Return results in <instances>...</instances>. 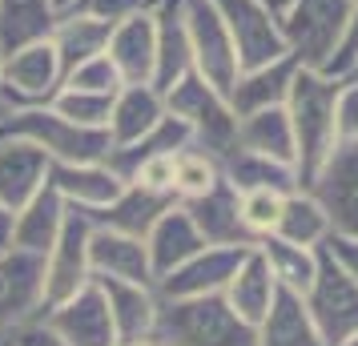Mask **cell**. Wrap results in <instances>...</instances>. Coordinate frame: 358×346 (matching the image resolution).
Masks as SVG:
<instances>
[{"label": "cell", "mask_w": 358, "mask_h": 346, "mask_svg": "<svg viewBox=\"0 0 358 346\" xmlns=\"http://www.w3.org/2000/svg\"><path fill=\"white\" fill-rule=\"evenodd\" d=\"M338 346H358V330L350 334V338H346V343H338Z\"/></svg>", "instance_id": "47"}, {"label": "cell", "mask_w": 358, "mask_h": 346, "mask_svg": "<svg viewBox=\"0 0 358 346\" xmlns=\"http://www.w3.org/2000/svg\"><path fill=\"white\" fill-rule=\"evenodd\" d=\"M153 343H162V346H258V326L245 322L222 294L162 298Z\"/></svg>", "instance_id": "2"}, {"label": "cell", "mask_w": 358, "mask_h": 346, "mask_svg": "<svg viewBox=\"0 0 358 346\" xmlns=\"http://www.w3.org/2000/svg\"><path fill=\"white\" fill-rule=\"evenodd\" d=\"M258 346H326L302 294H290L278 286L270 310L258 322Z\"/></svg>", "instance_id": "28"}, {"label": "cell", "mask_w": 358, "mask_h": 346, "mask_svg": "<svg viewBox=\"0 0 358 346\" xmlns=\"http://www.w3.org/2000/svg\"><path fill=\"white\" fill-rule=\"evenodd\" d=\"M294 73H298V61L290 52L278 57V61H266V65H254V69H242L238 81L229 89L226 97L234 105V113H254V109H270V105H286L290 97V85H294Z\"/></svg>", "instance_id": "23"}, {"label": "cell", "mask_w": 358, "mask_h": 346, "mask_svg": "<svg viewBox=\"0 0 358 346\" xmlns=\"http://www.w3.org/2000/svg\"><path fill=\"white\" fill-rule=\"evenodd\" d=\"M101 294L109 302V318L117 330V346L133 343H153L157 330V314H162V294L157 286H141V282H117V278H93Z\"/></svg>", "instance_id": "15"}, {"label": "cell", "mask_w": 358, "mask_h": 346, "mask_svg": "<svg viewBox=\"0 0 358 346\" xmlns=\"http://www.w3.org/2000/svg\"><path fill=\"white\" fill-rule=\"evenodd\" d=\"M342 77L318 73V69H302L294 73L290 97H286V113H290L294 129V169L298 182L306 189L314 173L326 165V157L338 149V97H342Z\"/></svg>", "instance_id": "1"}, {"label": "cell", "mask_w": 358, "mask_h": 346, "mask_svg": "<svg viewBox=\"0 0 358 346\" xmlns=\"http://www.w3.org/2000/svg\"><path fill=\"white\" fill-rule=\"evenodd\" d=\"M13 334V346H69L57 330L49 326V318L45 314H36L29 322H20V326H4Z\"/></svg>", "instance_id": "42"}, {"label": "cell", "mask_w": 358, "mask_h": 346, "mask_svg": "<svg viewBox=\"0 0 358 346\" xmlns=\"http://www.w3.org/2000/svg\"><path fill=\"white\" fill-rule=\"evenodd\" d=\"M222 182V161L197 145H185L173 153V198L189 201L197 194H206L210 185Z\"/></svg>", "instance_id": "35"}, {"label": "cell", "mask_w": 358, "mask_h": 346, "mask_svg": "<svg viewBox=\"0 0 358 346\" xmlns=\"http://www.w3.org/2000/svg\"><path fill=\"white\" fill-rule=\"evenodd\" d=\"M274 294H278V282H274V274H270L266 254H262L258 246H250V250H245V258L238 262V270H234V278L226 282L222 298L242 314L245 322H254V326H258L262 318H266V310H270Z\"/></svg>", "instance_id": "26"}, {"label": "cell", "mask_w": 358, "mask_h": 346, "mask_svg": "<svg viewBox=\"0 0 358 346\" xmlns=\"http://www.w3.org/2000/svg\"><path fill=\"white\" fill-rule=\"evenodd\" d=\"M302 302H306V310L326 346L346 343L358 330V282L326 250H318V270H314V282L302 294Z\"/></svg>", "instance_id": "6"}, {"label": "cell", "mask_w": 358, "mask_h": 346, "mask_svg": "<svg viewBox=\"0 0 358 346\" xmlns=\"http://www.w3.org/2000/svg\"><path fill=\"white\" fill-rule=\"evenodd\" d=\"M274 238H286V242L306 246V250H322V242L330 238V217H326L322 201L314 198L310 189L286 194V206H282Z\"/></svg>", "instance_id": "33"}, {"label": "cell", "mask_w": 358, "mask_h": 346, "mask_svg": "<svg viewBox=\"0 0 358 346\" xmlns=\"http://www.w3.org/2000/svg\"><path fill=\"white\" fill-rule=\"evenodd\" d=\"M49 185L77 210H101L121 194V178L105 161H52Z\"/></svg>", "instance_id": "21"}, {"label": "cell", "mask_w": 358, "mask_h": 346, "mask_svg": "<svg viewBox=\"0 0 358 346\" xmlns=\"http://www.w3.org/2000/svg\"><path fill=\"white\" fill-rule=\"evenodd\" d=\"M45 314V258L20 246L0 250V330Z\"/></svg>", "instance_id": "12"}, {"label": "cell", "mask_w": 358, "mask_h": 346, "mask_svg": "<svg viewBox=\"0 0 358 346\" xmlns=\"http://www.w3.org/2000/svg\"><path fill=\"white\" fill-rule=\"evenodd\" d=\"M45 318H49V326L57 330L69 346H117L109 302H105L97 282H89V286H81L73 298L49 306Z\"/></svg>", "instance_id": "14"}, {"label": "cell", "mask_w": 358, "mask_h": 346, "mask_svg": "<svg viewBox=\"0 0 358 346\" xmlns=\"http://www.w3.org/2000/svg\"><path fill=\"white\" fill-rule=\"evenodd\" d=\"M338 137H342V141H358V81L342 85V97H338Z\"/></svg>", "instance_id": "43"}, {"label": "cell", "mask_w": 358, "mask_h": 346, "mask_svg": "<svg viewBox=\"0 0 358 346\" xmlns=\"http://www.w3.org/2000/svg\"><path fill=\"white\" fill-rule=\"evenodd\" d=\"M222 178L238 194H245V189H278V194L302 189L298 169L290 161H274V157H262V153H250V149H234V153L222 157Z\"/></svg>", "instance_id": "30"}, {"label": "cell", "mask_w": 358, "mask_h": 346, "mask_svg": "<svg viewBox=\"0 0 358 346\" xmlns=\"http://www.w3.org/2000/svg\"><path fill=\"white\" fill-rule=\"evenodd\" d=\"M181 17H185V33H189V49H194V69L213 89L229 93L242 73V61H238L226 20L217 17L210 0H181Z\"/></svg>", "instance_id": "8"}, {"label": "cell", "mask_w": 358, "mask_h": 346, "mask_svg": "<svg viewBox=\"0 0 358 346\" xmlns=\"http://www.w3.org/2000/svg\"><path fill=\"white\" fill-rule=\"evenodd\" d=\"M133 185H145V189H157V194H173V153H157L133 169Z\"/></svg>", "instance_id": "40"}, {"label": "cell", "mask_w": 358, "mask_h": 346, "mask_svg": "<svg viewBox=\"0 0 358 346\" xmlns=\"http://www.w3.org/2000/svg\"><path fill=\"white\" fill-rule=\"evenodd\" d=\"M65 217H69V201L61 198L52 185H45L29 206L17 210V222H13V246L45 258V254L52 250V242H57L61 226H65Z\"/></svg>", "instance_id": "27"}, {"label": "cell", "mask_w": 358, "mask_h": 346, "mask_svg": "<svg viewBox=\"0 0 358 346\" xmlns=\"http://www.w3.org/2000/svg\"><path fill=\"white\" fill-rule=\"evenodd\" d=\"M238 149L294 165V129L286 105H270V109H254V113L238 117Z\"/></svg>", "instance_id": "31"}, {"label": "cell", "mask_w": 358, "mask_h": 346, "mask_svg": "<svg viewBox=\"0 0 358 346\" xmlns=\"http://www.w3.org/2000/svg\"><path fill=\"white\" fill-rule=\"evenodd\" d=\"M52 109L69 121H77V125H93V129H105V121H109V109H113V97L109 93H85V89H69L61 85V93L49 101Z\"/></svg>", "instance_id": "36"}, {"label": "cell", "mask_w": 358, "mask_h": 346, "mask_svg": "<svg viewBox=\"0 0 358 346\" xmlns=\"http://www.w3.org/2000/svg\"><path fill=\"white\" fill-rule=\"evenodd\" d=\"M282 206H286V194H278V189H245L242 194V222L254 242H262L278 230Z\"/></svg>", "instance_id": "37"}, {"label": "cell", "mask_w": 358, "mask_h": 346, "mask_svg": "<svg viewBox=\"0 0 358 346\" xmlns=\"http://www.w3.org/2000/svg\"><path fill=\"white\" fill-rule=\"evenodd\" d=\"M65 85L69 89H85V93H109L113 97L117 89H121V73H117V65L109 61V52H101V57H93V61H85V65L69 69L65 73Z\"/></svg>", "instance_id": "38"}, {"label": "cell", "mask_w": 358, "mask_h": 346, "mask_svg": "<svg viewBox=\"0 0 358 346\" xmlns=\"http://www.w3.org/2000/svg\"><path fill=\"white\" fill-rule=\"evenodd\" d=\"M355 61H358V0H350V13H346V29H342L338 52H334V61H330L326 73L346 81V73L355 69Z\"/></svg>", "instance_id": "39"}, {"label": "cell", "mask_w": 358, "mask_h": 346, "mask_svg": "<svg viewBox=\"0 0 358 346\" xmlns=\"http://www.w3.org/2000/svg\"><path fill=\"white\" fill-rule=\"evenodd\" d=\"M181 206L189 210L194 226L201 230V238H206L210 246H258V242L250 238V230H245V222H242V194H238L226 178L217 185H210L206 194L181 201Z\"/></svg>", "instance_id": "18"}, {"label": "cell", "mask_w": 358, "mask_h": 346, "mask_svg": "<svg viewBox=\"0 0 358 346\" xmlns=\"http://www.w3.org/2000/svg\"><path fill=\"white\" fill-rule=\"evenodd\" d=\"M322 250L334 258V262L350 274V278L358 282V238H346V233H330L322 242Z\"/></svg>", "instance_id": "44"}, {"label": "cell", "mask_w": 358, "mask_h": 346, "mask_svg": "<svg viewBox=\"0 0 358 346\" xmlns=\"http://www.w3.org/2000/svg\"><path fill=\"white\" fill-rule=\"evenodd\" d=\"M250 246H201L194 258H185L181 266H173L169 274L157 278V294L162 298H206L222 294L226 282L234 278L238 262L245 258Z\"/></svg>", "instance_id": "13"}, {"label": "cell", "mask_w": 358, "mask_h": 346, "mask_svg": "<svg viewBox=\"0 0 358 346\" xmlns=\"http://www.w3.org/2000/svg\"><path fill=\"white\" fill-rule=\"evenodd\" d=\"M0 73H4V49H0Z\"/></svg>", "instance_id": "49"}, {"label": "cell", "mask_w": 358, "mask_h": 346, "mask_svg": "<svg viewBox=\"0 0 358 346\" xmlns=\"http://www.w3.org/2000/svg\"><path fill=\"white\" fill-rule=\"evenodd\" d=\"M258 4H266V8H270V13H274V17H282V13H286V4H290V0H258Z\"/></svg>", "instance_id": "45"}, {"label": "cell", "mask_w": 358, "mask_h": 346, "mask_svg": "<svg viewBox=\"0 0 358 346\" xmlns=\"http://www.w3.org/2000/svg\"><path fill=\"white\" fill-rule=\"evenodd\" d=\"M145 246H149V262H153V274L162 278V274H169L173 266H181L185 258H194L201 246H210L206 238H201V230L194 226V217H189V210L185 206H169L157 222H153V230L145 233Z\"/></svg>", "instance_id": "25"}, {"label": "cell", "mask_w": 358, "mask_h": 346, "mask_svg": "<svg viewBox=\"0 0 358 346\" xmlns=\"http://www.w3.org/2000/svg\"><path fill=\"white\" fill-rule=\"evenodd\" d=\"M157 0H85L81 8H89L93 17L109 20V24H121L129 17H141V13H153Z\"/></svg>", "instance_id": "41"}, {"label": "cell", "mask_w": 358, "mask_h": 346, "mask_svg": "<svg viewBox=\"0 0 358 346\" xmlns=\"http://www.w3.org/2000/svg\"><path fill=\"white\" fill-rule=\"evenodd\" d=\"M57 17L61 13L52 8V0H0V49L13 52L41 36H52Z\"/></svg>", "instance_id": "32"}, {"label": "cell", "mask_w": 358, "mask_h": 346, "mask_svg": "<svg viewBox=\"0 0 358 346\" xmlns=\"http://www.w3.org/2000/svg\"><path fill=\"white\" fill-rule=\"evenodd\" d=\"M165 113L178 117L189 129L197 149L213 153L217 161L238 149V113L222 89H213L201 73H185L169 93H165Z\"/></svg>", "instance_id": "4"}, {"label": "cell", "mask_w": 358, "mask_h": 346, "mask_svg": "<svg viewBox=\"0 0 358 346\" xmlns=\"http://www.w3.org/2000/svg\"><path fill=\"white\" fill-rule=\"evenodd\" d=\"M210 4L217 8V17L226 20L242 69H254V65L286 57L282 24H278V17L266 4H258V0H210Z\"/></svg>", "instance_id": "11"}, {"label": "cell", "mask_w": 358, "mask_h": 346, "mask_svg": "<svg viewBox=\"0 0 358 346\" xmlns=\"http://www.w3.org/2000/svg\"><path fill=\"white\" fill-rule=\"evenodd\" d=\"M165 117V93H157L153 85H121L113 93V109H109V141L113 145H129L141 141L145 133H153Z\"/></svg>", "instance_id": "22"}, {"label": "cell", "mask_w": 358, "mask_h": 346, "mask_svg": "<svg viewBox=\"0 0 358 346\" xmlns=\"http://www.w3.org/2000/svg\"><path fill=\"white\" fill-rule=\"evenodd\" d=\"M306 189L322 201L330 233L358 238V141H338Z\"/></svg>", "instance_id": "10"}, {"label": "cell", "mask_w": 358, "mask_h": 346, "mask_svg": "<svg viewBox=\"0 0 358 346\" xmlns=\"http://www.w3.org/2000/svg\"><path fill=\"white\" fill-rule=\"evenodd\" d=\"M0 137H24L49 153L52 161H105L109 157V129H93V125H77L61 117L52 105H20L8 109L0 121Z\"/></svg>", "instance_id": "3"}, {"label": "cell", "mask_w": 358, "mask_h": 346, "mask_svg": "<svg viewBox=\"0 0 358 346\" xmlns=\"http://www.w3.org/2000/svg\"><path fill=\"white\" fill-rule=\"evenodd\" d=\"M97 230V222L89 217V210L69 206V217L52 250L45 254V310L73 298L81 286L93 282V266H89V238Z\"/></svg>", "instance_id": "9"}, {"label": "cell", "mask_w": 358, "mask_h": 346, "mask_svg": "<svg viewBox=\"0 0 358 346\" xmlns=\"http://www.w3.org/2000/svg\"><path fill=\"white\" fill-rule=\"evenodd\" d=\"M52 157L24 137H0V201L17 214L49 185Z\"/></svg>", "instance_id": "16"}, {"label": "cell", "mask_w": 358, "mask_h": 346, "mask_svg": "<svg viewBox=\"0 0 358 346\" xmlns=\"http://www.w3.org/2000/svg\"><path fill=\"white\" fill-rule=\"evenodd\" d=\"M346 13H350V0H290L286 13L278 17L286 52L302 69L326 73L338 52Z\"/></svg>", "instance_id": "5"}, {"label": "cell", "mask_w": 358, "mask_h": 346, "mask_svg": "<svg viewBox=\"0 0 358 346\" xmlns=\"http://www.w3.org/2000/svg\"><path fill=\"white\" fill-rule=\"evenodd\" d=\"M52 8L57 13H73V8H81V0H52Z\"/></svg>", "instance_id": "46"}, {"label": "cell", "mask_w": 358, "mask_h": 346, "mask_svg": "<svg viewBox=\"0 0 358 346\" xmlns=\"http://www.w3.org/2000/svg\"><path fill=\"white\" fill-rule=\"evenodd\" d=\"M346 81H358V61H355V69H350V73H346Z\"/></svg>", "instance_id": "48"}, {"label": "cell", "mask_w": 358, "mask_h": 346, "mask_svg": "<svg viewBox=\"0 0 358 346\" xmlns=\"http://www.w3.org/2000/svg\"><path fill=\"white\" fill-rule=\"evenodd\" d=\"M105 52H109V61L117 65L125 85H153V69H157V24H153V13H141V17L113 24V36H109Z\"/></svg>", "instance_id": "19"}, {"label": "cell", "mask_w": 358, "mask_h": 346, "mask_svg": "<svg viewBox=\"0 0 358 346\" xmlns=\"http://www.w3.org/2000/svg\"><path fill=\"white\" fill-rule=\"evenodd\" d=\"M89 266H93V278H117V282L157 286V274H153V262H149L145 238L109 230V226H97L93 238H89Z\"/></svg>", "instance_id": "17"}, {"label": "cell", "mask_w": 358, "mask_h": 346, "mask_svg": "<svg viewBox=\"0 0 358 346\" xmlns=\"http://www.w3.org/2000/svg\"><path fill=\"white\" fill-rule=\"evenodd\" d=\"M65 85V65L52 36H41L33 45L4 52V73H0V93L13 109L20 105H49Z\"/></svg>", "instance_id": "7"}, {"label": "cell", "mask_w": 358, "mask_h": 346, "mask_svg": "<svg viewBox=\"0 0 358 346\" xmlns=\"http://www.w3.org/2000/svg\"><path fill=\"white\" fill-rule=\"evenodd\" d=\"M153 24H157V69H153V89L169 93L173 85L194 73V49L181 17V0H157L153 4Z\"/></svg>", "instance_id": "20"}, {"label": "cell", "mask_w": 358, "mask_h": 346, "mask_svg": "<svg viewBox=\"0 0 358 346\" xmlns=\"http://www.w3.org/2000/svg\"><path fill=\"white\" fill-rule=\"evenodd\" d=\"M169 206H178L173 194H157V189H145V185L125 182V185H121V194H117L109 206L89 210V217H93L97 226L133 233V238H145V233L153 230V222H157Z\"/></svg>", "instance_id": "24"}, {"label": "cell", "mask_w": 358, "mask_h": 346, "mask_svg": "<svg viewBox=\"0 0 358 346\" xmlns=\"http://www.w3.org/2000/svg\"><path fill=\"white\" fill-rule=\"evenodd\" d=\"M81 4H85V0H81Z\"/></svg>", "instance_id": "50"}, {"label": "cell", "mask_w": 358, "mask_h": 346, "mask_svg": "<svg viewBox=\"0 0 358 346\" xmlns=\"http://www.w3.org/2000/svg\"><path fill=\"white\" fill-rule=\"evenodd\" d=\"M258 250L266 254V262H270V274L282 290H290V294H306L310 282H314V270H318V250H306V246H294L286 238H262Z\"/></svg>", "instance_id": "34"}, {"label": "cell", "mask_w": 358, "mask_h": 346, "mask_svg": "<svg viewBox=\"0 0 358 346\" xmlns=\"http://www.w3.org/2000/svg\"><path fill=\"white\" fill-rule=\"evenodd\" d=\"M109 36H113V24L109 20L93 17L89 8H73V13H61L57 24H52V45L61 52V65L77 69L85 61H93L109 49Z\"/></svg>", "instance_id": "29"}]
</instances>
